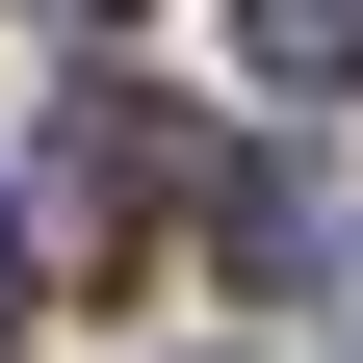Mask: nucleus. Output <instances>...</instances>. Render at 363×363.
Returning a JSON list of instances; mask_svg holds the SVG:
<instances>
[{
    "label": "nucleus",
    "mask_w": 363,
    "mask_h": 363,
    "mask_svg": "<svg viewBox=\"0 0 363 363\" xmlns=\"http://www.w3.org/2000/svg\"><path fill=\"white\" fill-rule=\"evenodd\" d=\"M234 52L286 78V104H337V78H363V0H234Z\"/></svg>",
    "instance_id": "nucleus-1"
},
{
    "label": "nucleus",
    "mask_w": 363,
    "mask_h": 363,
    "mask_svg": "<svg viewBox=\"0 0 363 363\" xmlns=\"http://www.w3.org/2000/svg\"><path fill=\"white\" fill-rule=\"evenodd\" d=\"M0 286H26V208H0Z\"/></svg>",
    "instance_id": "nucleus-2"
},
{
    "label": "nucleus",
    "mask_w": 363,
    "mask_h": 363,
    "mask_svg": "<svg viewBox=\"0 0 363 363\" xmlns=\"http://www.w3.org/2000/svg\"><path fill=\"white\" fill-rule=\"evenodd\" d=\"M52 26H130V0H52Z\"/></svg>",
    "instance_id": "nucleus-3"
}]
</instances>
